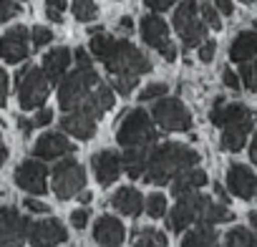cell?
Wrapping results in <instances>:
<instances>
[{
  "label": "cell",
  "mask_w": 257,
  "mask_h": 247,
  "mask_svg": "<svg viewBox=\"0 0 257 247\" xmlns=\"http://www.w3.org/2000/svg\"><path fill=\"white\" fill-rule=\"evenodd\" d=\"M229 58L234 63H247L257 58V31H242L229 46Z\"/></svg>",
  "instance_id": "obj_23"
},
{
  "label": "cell",
  "mask_w": 257,
  "mask_h": 247,
  "mask_svg": "<svg viewBox=\"0 0 257 247\" xmlns=\"http://www.w3.org/2000/svg\"><path fill=\"white\" fill-rule=\"evenodd\" d=\"M31 219L16 207H0V247H23L28 239Z\"/></svg>",
  "instance_id": "obj_12"
},
{
  "label": "cell",
  "mask_w": 257,
  "mask_h": 247,
  "mask_svg": "<svg viewBox=\"0 0 257 247\" xmlns=\"http://www.w3.org/2000/svg\"><path fill=\"white\" fill-rule=\"evenodd\" d=\"M222 81H224V86L232 88V91H239V88H242V81H239V76H237L232 68H224V71H222Z\"/></svg>",
  "instance_id": "obj_40"
},
{
  "label": "cell",
  "mask_w": 257,
  "mask_h": 247,
  "mask_svg": "<svg viewBox=\"0 0 257 247\" xmlns=\"http://www.w3.org/2000/svg\"><path fill=\"white\" fill-rule=\"evenodd\" d=\"M157 124L152 113L144 108H132L123 118H118V129H116V142L123 149H134V147H154L157 144Z\"/></svg>",
  "instance_id": "obj_5"
},
{
  "label": "cell",
  "mask_w": 257,
  "mask_h": 247,
  "mask_svg": "<svg viewBox=\"0 0 257 247\" xmlns=\"http://www.w3.org/2000/svg\"><path fill=\"white\" fill-rule=\"evenodd\" d=\"M169 93V86L167 83H159V81H154V83H147L144 88H142V93H139V101H144V103H152V101H157V98H162V96H167Z\"/></svg>",
  "instance_id": "obj_33"
},
{
  "label": "cell",
  "mask_w": 257,
  "mask_h": 247,
  "mask_svg": "<svg viewBox=\"0 0 257 247\" xmlns=\"http://www.w3.org/2000/svg\"><path fill=\"white\" fill-rule=\"evenodd\" d=\"M172 26L184 48H199V43L207 41V26L199 16V0H182V6L174 11Z\"/></svg>",
  "instance_id": "obj_7"
},
{
  "label": "cell",
  "mask_w": 257,
  "mask_h": 247,
  "mask_svg": "<svg viewBox=\"0 0 257 247\" xmlns=\"http://www.w3.org/2000/svg\"><path fill=\"white\" fill-rule=\"evenodd\" d=\"M46 16H48V21H53V23H61V21H63V13H61V11H48V8H46Z\"/></svg>",
  "instance_id": "obj_48"
},
{
  "label": "cell",
  "mask_w": 257,
  "mask_h": 247,
  "mask_svg": "<svg viewBox=\"0 0 257 247\" xmlns=\"http://www.w3.org/2000/svg\"><path fill=\"white\" fill-rule=\"evenodd\" d=\"M204 184H207L204 169L192 167V169H187V172H182L179 177L172 179V194L174 197H182V194H189V192H199Z\"/></svg>",
  "instance_id": "obj_24"
},
{
  "label": "cell",
  "mask_w": 257,
  "mask_h": 247,
  "mask_svg": "<svg viewBox=\"0 0 257 247\" xmlns=\"http://www.w3.org/2000/svg\"><path fill=\"white\" fill-rule=\"evenodd\" d=\"M91 169H93V177L98 179L101 187H111L118 177H121V154L113 152V149H103V152H96L91 157Z\"/></svg>",
  "instance_id": "obj_17"
},
{
  "label": "cell",
  "mask_w": 257,
  "mask_h": 247,
  "mask_svg": "<svg viewBox=\"0 0 257 247\" xmlns=\"http://www.w3.org/2000/svg\"><path fill=\"white\" fill-rule=\"evenodd\" d=\"M73 152H76L73 142H71L66 134H58V132L41 134V139L33 144V157H36V159H43V162L63 159V157H71Z\"/></svg>",
  "instance_id": "obj_16"
},
{
  "label": "cell",
  "mask_w": 257,
  "mask_h": 247,
  "mask_svg": "<svg viewBox=\"0 0 257 247\" xmlns=\"http://www.w3.org/2000/svg\"><path fill=\"white\" fill-rule=\"evenodd\" d=\"M31 121H33V127H48V124L53 121V111L41 106V108H36V116Z\"/></svg>",
  "instance_id": "obj_39"
},
{
  "label": "cell",
  "mask_w": 257,
  "mask_h": 247,
  "mask_svg": "<svg viewBox=\"0 0 257 247\" xmlns=\"http://www.w3.org/2000/svg\"><path fill=\"white\" fill-rule=\"evenodd\" d=\"M88 219H91V209L88 207H78V209L71 212V227H76V229H83L88 224Z\"/></svg>",
  "instance_id": "obj_36"
},
{
  "label": "cell",
  "mask_w": 257,
  "mask_h": 247,
  "mask_svg": "<svg viewBox=\"0 0 257 247\" xmlns=\"http://www.w3.org/2000/svg\"><path fill=\"white\" fill-rule=\"evenodd\" d=\"M199 162H202V157L197 149L179 144V142H164V144H157L149 149V162H147V172L142 179L149 184L164 187L182 172L197 167Z\"/></svg>",
  "instance_id": "obj_3"
},
{
  "label": "cell",
  "mask_w": 257,
  "mask_h": 247,
  "mask_svg": "<svg viewBox=\"0 0 257 247\" xmlns=\"http://www.w3.org/2000/svg\"><path fill=\"white\" fill-rule=\"evenodd\" d=\"M48 167H46V162L43 159H26L18 169H16V174H13V179H16V184L23 189V192H28V194H46L48 192Z\"/></svg>",
  "instance_id": "obj_13"
},
{
  "label": "cell",
  "mask_w": 257,
  "mask_h": 247,
  "mask_svg": "<svg viewBox=\"0 0 257 247\" xmlns=\"http://www.w3.org/2000/svg\"><path fill=\"white\" fill-rule=\"evenodd\" d=\"M144 212L152 217V219H162V217H167V197L162 194V192H152L147 199H144Z\"/></svg>",
  "instance_id": "obj_30"
},
{
  "label": "cell",
  "mask_w": 257,
  "mask_h": 247,
  "mask_svg": "<svg viewBox=\"0 0 257 247\" xmlns=\"http://www.w3.org/2000/svg\"><path fill=\"white\" fill-rule=\"evenodd\" d=\"M6 159H8V149H6V144H3V139H0V167L6 164Z\"/></svg>",
  "instance_id": "obj_51"
},
{
  "label": "cell",
  "mask_w": 257,
  "mask_h": 247,
  "mask_svg": "<svg viewBox=\"0 0 257 247\" xmlns=\"http://www.w3.org/2000/svg\"><path fill=\"white\" fill-rule=\"evenodd\" d=\"M66 239H68V229L63 227L61 219L46 217V219L31 222V229H28L31 247H56V244H63Z\"/></svg>",
  "instance_id": "obj_15"
},
{
  "label": "cell",
  "mask_w": 257,
  "mask_h": 247,
  "mask_svg": "<svg viewBox=\"0 0 257 247\" xmlns=\"http://www.w3.org/2000/svg\"><path fill=\"white\" fill-rule=\"evenodd\" d=\"M199 16H202V21H204L207 28H212V31H219L222 28V18H219V11L214 8V3L199 0Z\"/></svg>",
  "instance_id": "obj_31"
},
{
  "label": "cell",
  "mask_w": 257,
  "mask_h": 247,
  "mask_svg": "<svg viewBox=\"0 0 257 247\" xmlns=\"http://www.w3.org/2000/svg\"><path fill=\"white\" fill-rule=\"evenodd\" d=\"M66 6H68V0H46V8L48 11H66Z\"/></svg>",
  "instance_id": "obj_46"
},
{
  "label": "cell",
  "mask_w": 257,
  "mask_h": 247,
  "mask_svg": "<svg viewBox=\"0 0 257 247\" xmlns=\"http://www.w3.org/2000/svg\"><path fill=\"white\" fill-rule=\"evenodd\" d=\"M214 53H217V43H214V41H202V43H199V53H197V56H199L202 63H209V61L214 58Z\"/></svg>",
  "instance_id": "obj_37"
},
{
  "label": "cell",
  "mask_w": 257,
  "mask_h": 247,
  "mask_svg": "<svg viewBox=\"0 0 257 247\" xmlns=\"http://www.w3.org/2000/svg\"><path fill=\"white\" fill-rule=\"evenodd\" d=\"M71 58H73V53L66 46H58V48H53V51H48L43 56V66L41 68H43V73L48 76L51 83H61V78L68 73Z\"/></svg>",
  "instance_id": "obj_22"
},
{
  "label": "cell",
  "mask_w": 257,
  "mask_h": 247,
  "mask_svg": "<svg viewBox=\"0 0 257 247\" xmlns=\"http://www.w3.org/2000/svg\"><path fill=\"white\" fill-rule=\"evenodd\" d=\"M53 41V31L51 28H46V26H36L33 31H31V46L33 48H43V46H48Z\"/></svg>",
  "instance_id": "obj_34"
},
{
  "label": "cell",
  "mask_w": 257,
  "mask_h": 247,
  "mask_svg": "<svg viewBox=\"0 0 257 247\" xmlns=\"http://www.w3.org/2000/svg\"><path fill=\"white\" fill-rule=\"evenodd\" d=\"M111 207L121 212L123 217H139L144 212V197L134 187H118L111 194Z\"/></svg>",
  "instance_id": "obj_21"
},
{
  "label": "cell",
  "mask_w": 257,
  "mask_h": 247,
  "mask_svg": "<svg viewBox=\"0 0 257 247\" xmlns=\"http://www.w3.org/2000/svg\"><path fill=\"white\" fill-rule=\"evenodd\" d=\"M86 187V169L81 167V162L63 157L58 159V164L51 172V189L58 199H73L83 192Z\"/></svg>",
  "instance_id": "obj_9"
},
{
  "label": "cell",
  "mask_w": 257,
  "mask_h": 247,
  "mask_svg": "<svg viewBox=\"0 0 257 247\" xmlns=\"http://www.w3.org/2000/svg\"><path fill=\"white\" fill-rule=\"evenodd\" d=\"M254 197H257V194H254Z\"/></svg>",
  "instance_id": "obj_56"
},
{
  "label": "cell",
  "mask_w": 257,
  "mask_h": 247,
  "mask_svg": "<svg viewBox=\"0 0 257 247\" xmlns=\"http://www.w3.org/2000/svg\"><path fill=\"white\" fill-rule=\"evenodd\" d=\"M132 247H167V234L157 227H142L134 234V244Z\"/></svg>",
  "instance_id": "obj_27"
},
{
  "label": "cell",
  "mask_w": 257,
  "mask_h": 247,
  "mask_svg": "<svg viewBox=\"0 0 257 247\" xmlns=\"http://www.w3.org/2000/svg\"><path fill=\"white\" fill-rule=\"evenodd\" d=\"M214 194L219 197V202H222V204H227V202H229V197H227V192L222 189V184H214Z\"/></svg>",
  "instance_id": "obj_49"
},
{
  "label": "cell",
  "mask_w": 257,
  "mask_h": 247,
  "mask_svg": "<svg viewBox=\"0 0 257 247\" xmlns=\"http://www.w3.org/2000/svg\"><path fill=\"white\" fill-rule=\"evenodd\" d=\"M73 58H76V63H78V66H93V63H91L88 51H83V48H76V51H73Z\"/></svg>",
  "instance_id": "obj_44"
},
{
  "label": "cell",
  "mask_w": 257,
  "mask_h": 247,
  "mask_svg": "<svg viewBox=\"0 0 257 247\" xmlns=\"http://www.w3.org/2000/svg\"><path fill=\"white\" fill-rule=\"evenodd\" d=\"M61 132L73 137V139L88 142L96 137V118L83 113V111H66L61 118Z\"/></svg>",
  "instance_id": "obj_20"
},
{
  "label": "cell",
  "mask_w": 257,
  "mask_h": 247,
  "mask_svg": "<svg viewBox=\"0 0 257 247\" xmlns=\"http://www.w3.org/2000/svg\"><path fill=\"white\" fill-rule=\"evenodd\" d=\"M6 101H8V73L0 66V106H6Z\"/></svg>",
  "instance_id": "obj_42"
},
{
  "label": "cell",
  "mask_w": 257,
  "mask_h": 247,
  "mask_svg": "<svg viewBox=\"0 0 257 247\" xmlns=\"http://www.w3.org/2000/svg\"><path fill=\"white\" fill-rule=\"evenodd\" d=\"M239 81L247 91H257V58L239 66Z\"/></svg>",
  "instance_id": "obj_32"
},
{
  "label": "cell",
  "mask_w": 257,
  "mask_h": 247,
  "mask_svg": "<svg viewBox=\"0 0 257 247\" xmlns=\"http://www.w3.org/2000/svg\"><path fill=\"white\" fill-rule=\"evenodd\" d=\"M214 8L219 11V16H232L234 13V6H232V0H212Z\"/></svg>",
  "instance_id": "obj_43"
},
{
  "label": "cell",
  "mask_w": 257,
  "mask_h": 247,
  "mask_svg": "<svg viewBox=\"0 0 257 247\" xmlns=\"http://www.w3.org/2000/svg\"><path fill=\"white\" fill-rule=\"evenodd\" d=\"M23 207H26L31 214H48V212H51V207H48L46 202H41V199H33V197H28V199L23 202Z\"/></svg>",
  "instance_id": "obj_38"
},
{
  "label": "cell",
  "mask_w": 257,
  "mask_h": 247,
  "mask_svg": "<svg viewBox=\"0 0 257 247\" xmlns=\"http://www.w3.org/2000/svg\"><path fill=\"white\" fill-rule=\"evenodd\" d=\"M227 187L239 199H252L257 194V174L244 164H229L227 169Z\"/></svg>",
  "instance_id": "obj_18"
},
{
  "label": "cell",
  "mask_w": 257,
  "mask_h": 247,
  "mask_svg": "<svg viewBox=\"0 0 257 247\" xmlns=\"http://www.w3.org/2000/svg\"><path fill=\"white\" fill-rule=\"evenodd\" d=\"M247 219H249V227H252V232L257 234V212H249V217H247Z\"/></svg>",
  "instance_id": "obj_52"
},
{
  "label": "cell",
  "mask_w": 257,
  "mask_h": 247,
  "mask_svg": "<svg viewBox=\"0 0 257 247\" xmlns=\"http://www.w3.org/2000/svg\"><path fill=\"white\" fill-rule=\"evenodd\" d=\"M242 3H254V0H242Z\"/></svg>",
  "instance_id": "obj_54"
},
{
  "label": "cell",
  "mask_w": 257,
  "mask_h": 247,
  "mask_svg": "<svg viewBox=\"0 0 257 247\" xmlns=\"http://www.w3.org/2000/svg\"><path fill=\"white\" fill-rule=\"evenodd\" d=\"M16 81H18V103L21 108L26 111H33V108H41L51 93V81L48 76L43 73L41 66H23L18 73H16Z\"/></svg>",
  "instance_id": "obj_6"
},
{
  "label": "cell",
  "mask_w": 257,
  "mask_h": 247,
  "mask_svg": "<svg viewBox=\"0 0 257 247\" xmlns=\"http://www.w3.org/2000/svg\"><path fill=\"white\" fill-rule=\"evenodd\" d=\"M21 13V3L18 0H0V23H8Z\"/></svg>",
  "instance_id": "obj_35"
},
{
  "label": "cell",
  "mask_w": 257,
  "mask_h": 247,
  "mask_svg": "<svg viewBox=\"0 0 257 247\" xmlns=\"http://www.w3.org/2000/svg\"><path fill=\"white\" fill-rule=\"evenodd\" d=\"M126 237L123 222L113 214H101L93 222V239L98 242V247H121Z\"/></svg>",
  "instance_id": "obj_19"
},
{
  "label": "cell",
  "mask_w": 257,
  "mask_h": 247,
  "mask_svg": "<svg viewBox=\"0 0 257 247\" xmlns=\"http://www.w3.org/2000/svg\"><path fill=\"white\" fill-rule=\"evenodd\" d=\"M142 38H144L147 46H152L154 51H159L164 61H169V63L177 61V46L172 43L169 26L164 23L162 16L152 13V16H144L142 18Z\"/></svg>",
  "instance_id": "obj_11"
},
{
  "label": "cell",
  "mask_w": 257,
  "mask_h": 247,
  "mask_svg": "<svg viewBox=\"0 0 257 247\" xmlns=\"http://www.w3.org/2000/svg\"><path fill=\"white\" fill-rule=\"evenodd\" d=\"M149 149L152 147H134V149H123L121 154V164L123 172L132 179H142L147 172V162H149Z\"/></svg>",
  "instance_id": "obj_25"
},
{
  "label": "cell",
  "mask_w": 257,
  "mask_h": 247,
  "mask_svg": "<svg viewBox=\"0 0 257 247\" xmlns=\"http://www.w3.org/2000/svg\"><path fill=\"white\" fill-rule=\"evenodd\" d=\"M179 247H219V234L214 227L207 224H194L184 232Z\"/></svg>",
  "instance_id": "obj_26"
},
{
  "label": "cell",
  "mask_w": 257,
  "mask_h": 247,
  "mask_svg": "<svg viewBox=\"0 0 257 247\" xmlns=\"http://www.w3.org/2000/svg\"><path fill=\"white\" fill-rule=\"evenodd\" d=\"M71 11H73V18L78 23H91V21L98 18V6L93 3V0H73Z\"/></svg>",
  "instance_id": "obj_29"
},
{
  "label": "cell",
  "mask_w": 257,
  "mask_h": 247,
  "mask_svg": "<svg viewBox=\"0 0 257 247\" xmlns=\"http://www.w3.org/2000/svg\"><path fill=\"white\" fill-rule=\"evenodd\" d=\"M249 159H252L254 167H257V134H254V139H252V144H249Z\"/></svg>",
  "instance_id": "obj_50"
},
{
  "label": "cell",
  "mask_w": 257,
  "mask_h": 247,
  "mask_svg": "<svg viewBox=\"0 0 257 247\" xmlns=\"http://www.w3.org/2000/svg\"><path fill=\"white\" fill-rule=\"evenodd\" d=\"M88 51L96 61H101V66H106L111 73V86L121 96H128L139 78L152 71V61L142 53V48H137L132 41L106 36L103 31L91 36Z\"/></svg>",
  "instance_id": "obj_1"
},
{
  "label": "cell",
  "mask_w": 257,
  "mask_h": 247,
  "mask_svg": "<svg viewBox=\"0 0 257 247\" xmlns=\"http://www.w3.org/2000/svg\"><path fill=\"white\" fill-rule=\"evenodd\" d=\"M209 121L222 132L219 144L224 152H242L254 129V111L244 103H224V98L217 96L209 111Z\"/></svg>",
  "instance_id": "obj_4"
},
{
  "label": "cell",
  "mask_w": 257,
  "mask_h": 247,
  "mask_svg": "<svg viewBox=\"0 0 257 247\" xmlns=\"http://www.w3.org/2000/svg\"><path fill=\"white\" fill-rule=\"evenodd\" d=\"M212 202V197L202 194V192H189V194H182L177 197V204L167 212V227L172 232H187L192 224H199L202 222V214L207 209V204Z\"/></svg>",
  "instance_id": "obj_8"
},
{
  "label": "cell",
  "mask_w": 257,
  "mask_h": 247,
  "mask_svg": "<svg viewBox=\"0 0 257 247\" xmlns=\"http://www.w3.org/2000/svg\"><path fill=\"white\" fill-rule=\"evenodd\" d=\"M78 199H81L83 204H88V202H91V192H86V189H83V192L78 194Z\"/></svg>",
  "instance_id": "obj_53"
},
{
  "label": "cell",
  "mask_w": 257,
  "mask_h": 247,
  "mask_svg": "<svg viewBox=\"0 0 257 247\" xmlns=\"http://www.w3.org/2000/svg\"><path fill=\"white\" fill-rule=\"evenodd\" d=\"M254 28H257V18H254Z\"/></svg>",
  "instance_id": "obj_55"
},
{
  "label": "cell",
  "mask_w": 257,
  "mask_h": 247,
  "mask_svg": "<svg viewBox=\"0 0 257 247\" xmlns=\"http://www.w3.org/2000/svg\"><path fill=\"white\" fill-rule=\"evenodd\" d=\"M132 31H134V21L128 18V16H123V18L118 21V33H126V36H128Z\"/></svg>",
  "instance_id": "obj_45"
},
{
  "label": "cell",
  "mask_w": 257,
  "mask_h": 247,
  "mask_svg": "<svg viewBox=\"0 0 257 247\" xmlns=\"http://www.w3.org/2000/svg\"><path fill=\"white\" fill-rule=\"evenodd\" d=\"M224 247H257V237L247 227H232L224 234Z\"/></svg>",
  "instance_id": "obj_28"
},
{
  "label": "cell",
  "mask_w": 257,
  "mask_h": 247,
  "mask_svg": "<svg viewBox=\"0 0 257 247\" xmlns=\"http://www.w3.org/2000/svg\"><path fill=\"white\" fill-rule=\"evenodd\" d=\"M174 3H177V0H144V6H147L152 13H164V11H169Z\"/></svg>",
  "instance_id": "obj_41"
},
{
  "label": "cell",
  "mask_w": 257,
  "mask_h": 247,
  "mask_svg": "<svg viewBox=\"0 0 257 247\" xmlns=\"http://www.w3.org/2000/svg\"><path fill=\"white\" fill-rule=\"evenodd\" d=\"M58 106L61 111H83L93 118L103 116L113 106V88L101 81L93 66H76V71L66 73L58 86Z\"/></svg>",
  "instance_id": "obj_2"
},
{
  "label": "cell",
  "mask_w": 257,
  "mask_h": 247,
  "mask_svg": "<svg viewBox=\"0 0 257 247\" xmlns=\"http://www.w3.org/2000/svg\"><path fill=\"white\" fill-rule=\"evenodd\" d=\"M152 118L159 129L164 132H189L192 129V113L184 106L182 98L174 96H162L157 101H152Z\"/></svg>",
  "instance_id": "obj_10"
},
{
  "label": "cell",
  "mask_w": 257,
  "mask_h": 247,
  "mask_svg": "<svg viewBox=\"0 0 257 247\" xmlns=\"http://www.w3.org/2000/svg\"><path fill=\"white\" fill-rule=\"evenodd\" d=\"M18 127H21L23 134H31V132H33V121H28V118H18Z\"/></svg>",
  "instance_id": "obj_47"
},
{
  "label": "cell",
  "mask_w": 257,
  "mask_h": 247,
  "mask_svg": "<svg viewBox=\"0 0 257 247\" xmlns=\"http://www.w3.org/2000/svg\"><path fill=\"white\" fill-rule=\"evenodd\" d=\"M31 31L26 26H13L0 36V58L6 63H21L31 53Z\"/></svg>",
  "instance_id": "obj_14"
}]
</instances>
